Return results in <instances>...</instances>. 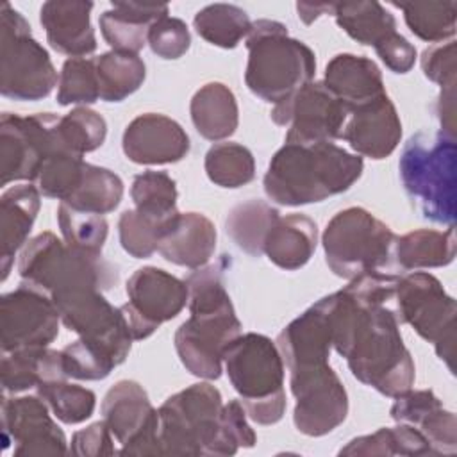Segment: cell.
Instances as JSON below:
<instances>
[{
    "label": "cell",
    "instance_id": "e0dca14e",
    "mask_svg": "<svg viewBox=\"0 0 457 457\" xmlns=\"http://www.w3.org/2000/svg\"><path fill=\"white\" fill-rule=\"evenodd\" d=\"M289 386L296 398L293 423L298 432L321 437L346 420L348 395L330 364L291 371Z\"/></svg>",
    "mask_w": 457,
    "mask_h": 457
},
{
    "label": "cell",
    "instance_id": "bcb514c9",
    "mask_svg": "<svg viewBox=\"0 0 457 457\" xmlns=\"http://www.w3.org/2000/svg\"><path fill=\"white\" fill-rule=\"evenodd\" d=\"M100 98L95 59L70 57L64 61L57 82V104L86 107Z\"/></svg>",
    "mask_w": 457,
    "mask_h": 457
},
{
    "label": "cell",
    "instance_id": "52a82bcc",
    "mask_svg": "<svg viewBox=\"0 0 457 457\" xmlns=\"http://www.w3.org/2000/svg\"><path fill=\"white\" fill-rule=\"evenodd\" d=\"M18 273L21 282L43 291L52 302L86 289L107 291L118 282L116 268L102 255L79 252L52 232L27 241Z\"/></svg>",
    "mask_w": 457,
    "mask_h": 457
},
{
    "label": "cell",
    "instance_id": "d6a6232c",
    "mask_svg": "<svg viewBox=\"0 0 457 457\" xmlns=\"http://www.w3.org/2000/svg\"><path fill=\"white\" fill-rule=\"evenodd\" d=\"M278 211L264 200H246L234 205L225 220V230L237 248L252 257L264 253V241L271 225L278 218Z\"/></svg>",
    "mask_w": 457,
    "mask_h": 457
},
{
    "label": "cell",
    "instance_id": "f546056e",
    "mask_svg": "<svg viewBox=\"0 0 457 457\" xmlns=\"http://www.w3.org/2000/svg\"><path fill=\"white\" fill-rule=\"evenodd\" d=\"M189 112L196 132L214 143L230 137L239 123L236 96L221 82L204 84L193 95Z\"/></svg>",
    "mask_w": 457,
    "mask_h": 457
},
{
    "label": "cell",
    "instance_id": "44dd1931",
    "mask_svg": "<svg viewBox=\"0 0 457 457\" xmlns=\"http://www.w3.org/2000/svg\"><path fill=\"white\" fill-rule=\"evenodd\" d=\"M341 139L361 157L375 161L389 157L402 139V121L387 93L350 111Z\"/></svg>",
    "mask_w": 457,
    "mask_h": 457
},
{
    "label": "cell",
    "instance_id": "4316f807",
    "mask_svg": "<svg viewBox=\"0 0 457 457\" xmlns=\"http://www.w3.org/2000/svg\"><path fill=\"white\" fill-rule=\"evenodd\" d=\"M41 204L39 189L27 182L4 191L0 198V270L7 278L16 252L27 245Z\"/></svg>",
    "mask_w": 457,
    "mask_h": 457
},
{
    "label": "cell",
    "instance_id": "7dc6e473",
    "mask_svg": "<svg viewBox=\"0 0 457 457\" xmlns=\"http://www.w3.org/2000/svg\"><path fill=\"white\" fill-rule=\"evenodd\" d=\"M59 132L66 148L77 155L95 152L107 136L104 116L87 107H75L68 114L59 116Z\"/></svg>",
    "mask_w": 457,
    "mask_h": 457
},
{
    "label": "cell",
    "instance_id": "603a6c76",
    "mask_svg": "<svg viewBox=\"0 0 457 457\" xmlns=\"http://www.w3.org/2000/svg\"><path fill=\"white\" fill-rule=\"evenodd\" d=\"M389 414L396 423H407L418 428L428 441L434 455H453L457 452L455 414L443 407L434 391H412L411 387L395 396Z\"/></svg>",
    "mask_w": 457,
    "mask_h": 457
},
{
    "label": "cell",
    "instance_id": "7c38bea8",
    "mask_svg": "<svg viewBox=\"0 0 457 457\" xmlns=\"http://www.w3.org/2000/svg\"><path fill=\"white\" fill-rule=\"evenodd\" d=\"M70 152L59 134V116L36 112L18 116L4 112L0 118V184L34 182L46 157ZM71 154V152H70Z\"/></svg>",
    "mask_w": 457,
    "mask_h": 457
},
{
    "label": "cell",
    "instance_id": "277c9868",
    "mask_svg": "<svg viewBox=\"0 0 457 457\" xmlns=\"http://www.w3.org/2000/svg\"><path fill=\"white\" fill-rule=\"evenodd\" d=\"M157 416L161 455H234L239 450L223 421L221 393L209 382L171 395Z\"/></svg>",
    "mask_w": 457,
    "mask_h": 457
},
{
    "label": "cell",
    "instance_id": "ab89813d",
    "mask_svg": "<svg viewBox=\"0 0 457 457\" xmlns=\"http://www.w3.org/2000/svg\"><path fill=\"white\" fill-rule=\"evenodd\" d=\"M205 173L220 187L236 189L253 180L255 161L252 152L232 141L216 143L205 154Z\"/></svg>",
    "mask_w": 457,
    "mask_h": 457
},
{
    "label": "cell",
    "instance_id": "484cf974",
    "mask_svg": "<svg viewBox=\"0 0 457 457\" xmlns=\"http://www.w3.org/2000/svg\"><path fill=\"white\" fill-rule=\"evenodd\" d=\"M216 250V228L202 212H179L159 243V253L171 264L202 268Z\"/></svg>",
    "mask_w": 457,
    "mask_h": 457
},
{
    "label": "cell",
    "instance_id": "b9f144b4",
    "mask_svg": "<svg viewBox=\"0 0 457 457\" xmlns=\"http://www.w3.org/2000/svg\"><path fill=\"white\" fill-rule=\"evenodd\" d=\"M36 391L46 402L54 416L66 425L82 423L95 412L96 395L87 387L70 384L68 378L43 382Z\"/></svg>",
    "mask_w": 457,
    "mask_h": 457
},
{
    "label": "cell",
    "instance_id": "ffe728a7",
    "mask_svg": "<svg viewBox=\"0 0 457 457\" xmlns=\"http://www.w3.org/2000/svg\"><path fill=\"white\" fill-rule=\"evenodd\" d=\"M123 154L136 164H173L189 154V136L171 118L157 112L136 116L121 139Z\"/></svg>",
    "mask_w": 457,
    "mask_h": 457
},
{
    "label": "cell",
    "instance_id": "7bdbcfd3",
    "mask_svg": "<svg viewBox=\"0 0 457 457\" xmlns=\"http://www.w3.org/2000/svg\"><path fill=\"white\" fill-rule=\"evenodd\" d=\"M57 223L64 243L79 252L102 255L109 225L102 214L77 211L66 204L57 207Z\"/></svg>",
    "mask_w": 457,
    "mask_h": 457
},
{
    "label": "cell",
    "instance_id": "f907efd6",
    "mask_svg": "<svg viewBox=\"0 0 457 457\" xmlns=\"http://www.w3.org/2000/svg\"><path fill=\"white\" fill-rule=\"evenodd\" d=\"M423 75L441 86V89L455 87L457 61H455V41L437 43L423 50L421 54Z\"/></svg>",
    "mask_w": 457,
    "mask_h": 457
},
{
    "label": "cell",
    "instance_id": "7a4b0ae2",
    "mask_svg": "<svg viewBox=\"0 0 457 457\" xmlns=\"http://www.w3.org/2000/svg\"><path fill=\"white\" fill-rule=\"evenodd\" d=\"M227 259L193 270L187 278L189 318L177 328L173 343L184 368L200 378L216 380L223 371V352L241 334L223 271Z\"/></svg>",
    "mask_w": 457,
    "mask_h": 457
},
{
    "label": "cell",
    "instance_id": "c3c4849f",
    "mask_svg": "<svg viewBox=\"0 0 457 457\" xmlns=\"http://www.w3.org/2000/svg\"><path fill=\"white\" fill-rule=\"evenodd\" d=\"M61 357L66 377L77 380H102L116 368V362L105 352L80 337L68 343L61 350Z\"/></svg>",
    "mask_w": 457,
    "mask_h": 457
},
{
    "label": "cell",
    "instance_id": "d6986e66",
    "mask_svg": "<svg viewBox=\"0 0 457 457\" xmlns=\"http://www.w3.org/2000/svg\"><path fill=\"white\" fill-rule=\"evenodd\" d=\"M46 402L36 396L2 398L4 450L14 443L16 457L68 453L64 432L50 418Z\"/></svg>",
    "mask_w": 457,
    "mask_h": 457
},
{
    "label": "cell",
    "instance_id": "83f0119b",
    "mask_svg": "<svg viewBox=\"0 0 457 457\" xmlns=\"http://www.w3.org/2000/svg\"><path fill=\"white\" fill-rule=\"evenodd\" d=\"M168 12L166 4L112 2L111 9L100 14V32L112 50L137 54L146 45L150 27Z\"/></svg>",
    "mask_w": 457,
    "mask_h": 457
},
{
    "label": "cell",
    "instance_id": "681fc988",
    "mask_svg": "<svg viewBox=\"0 0 457 457\" xmlns=\"http://www.w3.org/2000/svg\"><path fill=\"white\" fill-rule=\"evenodd\" d=\"M146 45L161 59H179L189 50L191 34L182 20L166 16L150 27Z\"/></svg>",
    "mask_w": 457,
    "mask_h": 457
},
{
    "label": "cell",
    "instance_id": "f35d334b",
    "mask_svg": "<svg viewBox=\"0 0 457 457\" xmlns=\"http://www.w3.org/2000/svg\"><path fill=\"white\" fill-rule=\"evenodd\" d=\"M193 25L202 39L220 48H236L252 29L248 14L234 4L205 5L195 14Z\"/></svg>",
    "mask_w": 457,
    "mask_h": 457
},
{
    "label": "cell",
    "instance_id": "d590c367",
    "mask_svg": "<svg viewBox=\"0 0 457 457\" xmlns=\"http://www.w3.org/2000/svg\"><path fill=\"white\" fill-rule=\"evenodd\" d=\"M339 455H434L425 436L407 423L382 427L373 434L352 439Z\"/></svg>",
    "mask_w": 457,
    "mask_h": 457
},
{
    "label": "cell",
    "instance_id": "4dcf8cb0",
    "mask_svg": "<svg viewBox=\"0 0 457 457\" xmlns=\"http://www.w3.org/2000/svg\"><path fill=\"white\" fill-rule=\"evenodd\" d=\"M2 387L5 393H21L48 380L68 378L61 352L45 348H23L4 353L0 364Z\"/></svg>",
    "mask_w": 457,
    "mask_h": 457
},
{
    "label": "cell",
    "instance_id": "60d3db41",
    "mask_svg": "<svg viewBox=\"0 0 457 457\" xmlns=\"http://www.w3.org/2000/svg\"><path fill=\"white\" fill-rule=\"evenodd\" d=\"M134 209L155 220H171L177 211V184L166 171L146 170L137 173L130 186Z\"/></svg>",
    "mask_w": 457,
    "mask_h": 457
},
{
    "label": "cell",
    "instance_id": "7402d4cb",
    "mask_svg": "<svg viewBox=\"0 0 457 457\" xmlns=\"http://www.w3.org/2000/svg\"><path fill=\"white\" fill-rule=\"evenodd\" d=\"M275 343L289 373L328 364L332 327L323 298L287 323Z\"/></svg>",
    "mask_w": 457,
    "mask_h": 457
},
{
    "label": "cell",
    "instance_id": "5bb4252c",
    "mask_svg": "<svg viewBox=\"0 0 457 457\" xmlns=\"http://www.w3.org/2000/svg\"><path fill=\"white\" fill-rule=\"evenodd\" d=\"M346 118L348 109L323 80H311L271 111V120L287 127L284 143H334Z\"/></svg>",
    "mask_w": 457,
    "mask_h": 457
},
{
    "label": "cell",
    "instance_id": "836d02e7",
    "mask_svg": "<svg viewBox=\"0 0 457 457\" xmlns=\"http://www.w3.org/2000/svg\"><path fill=\"white\" fill-rule=\"evenodd\" d=\"M337 25L357 43L375 46L396 32L395 16L378 2H337L332 7Z\"/></svg>",
    "mask_w": 457,
    "mask_h": 457
},
{
    "label": "cell",
    "instance_id": "f1b7e54d",
    "mask_svg": "<svg viewBox=\"0 0 457 457\" xmlns=\"http://www.w3.org/2000/svg\"><path fill=\"white\" fill-rule=\"evenodd\" d=\"M318 245V227L305 214L278 216L271 225L264 253L278 268L293 271L309 262Z\"/></svg>",
    "mask_w": 457,
    "mask_h": 457
},
{
    "label": "cell",
    "instance_id": "f6af8a7d",
    "mask_svg": "<svg viewBox=\"0 0 457 457\" xmlns=\"http://www.w3.org/2000/svg\"><path fill=\"white\" fill-rule=\"evenodd\" d=\"M86 161L70 152H55L46 157L37 171L34 186L46 198L66 202L80 184Z\"/></svg>",
    "mask_w": 457,
    "mask_h": 457
},
{
    "label": "cell",
    "instance_id": "db71d44e",
    "mask_svg": "<svg viewBox=\"0 0 457 457\" xmlns=\"http://www.w3.org/2000/svg\"><path fill=\"white\" fill-rule=\"evenodd\" d=\"M334 4H307V2H298L296 4V12L298 18L305 23L311 25L314 20H318L323 14H332Z\"/></svg>",
    "mask_w": 457,
    "mask_h": 457
},
{
    "label": "cell",
    "instance_id": "8fae6325",
    "mask_svg": "<svg viewBox=\"0 0 457 457\" xmlns=\"http://www.w3.org/2000/svg\"><path fill=\"white\" fill-rule=\"evenodd\" d=\"M395 311L400 323L411 325L420 337L432 343L439 359L453 371L457 303L443 284L425 271L398 277Z\"/></svg>",
    "mask_w": 457,
    "mask_h": 457
},
{
    "label": "cell",
    "instance_id": "30bf717a",
    "mask_svg": "<svg viewBox=\"0 0 457 457\" xmlns=\"http://www.w3.org/2000/svg\"><path fill=\"white\" fill-rule=\"evenodd\" d=\"M59 82L48 52L32 37L27 20L7 2L0 5V91L5 98L36 102Z\"/></svg>",
    "mask_w": 457,
    "mask_h": 457
},
{
    "label": "cell",
    "instance_id": "9c48e42d",
    "mask_svg": "<svg viewBox=\"0 0 457 457\" xmlns=\"http://www.w3.org/2000/svg\"><path fill=\"white\" fill-rule=\"evenodd\" d=\"M396 236L364 207H346L327 223L321 245L334 275L352 280L387 264Z\"/></svg>",
    "mask_w": 457,
    "mask_h": 457
},
{
    "label": "cell",
    "instance_id": "d4e9b609",
    "mask_svg": "<svg viewBox=\"0 0 457 457\" xmlns=\"http://www.w3.org/2000/svg\"><path fill=\"white\" fill-rule=\"evenodd\" d=\"M323 84L348 112L386 95L380 68L364 55H334L325 68Z\"/></svg>",
    "mask_w": 457,
    "mask_h": 457
},
{
    "label": "cell",
    "instance_id": "816d5d0a",
    "mask_svg": "<svg viewBox=\"0 0 457 457\" xmlns=\"http://www.w3.org/2000/svg\"><path fill=\"white\" fill-rule=\"evenodd\" d=\"M68 453L80 455V457H98V455H116L118 450L114 448V437L107 423L100 420L73 434Z\"/></svg>",
    "mask_w": 457,
    "mask_h": 457
},
{
    "label": "cell",
    "instance_id": "ee69618b",
    "mask_svg": "<svg viewBox=\"0 0 457 457\" xmlns=\"http://www.w3.org/2000/svg\"><path fill=\"white\" fill-rule=\"evenodd\" d=\"M175 218L162 221V220L146 216L136 209L123 211L118 220V234H120L121 248L136 259L150 257L159 250V243Z\"/></svg>",
    "mask_w": 457,
    "mask_h": 457
},
{
    "label": "cell",
    "instance_id": "6da1fadb",
    "mask_svg": "<svg viewBox=\"0 0 457 457\" xmlns=\"http://www.w3.org/2000/svg\"><path fill=\"white\" fill-rule=\"evenodd\" d=\"M396 282L395 275L370 271L323 296L332 327V348L346 359L359 382L389 398L409 391L416 377L393 307Z\"/></svg>",
    "mask_w": 457,
    "mask_h": 457
},
{
    "label": "cell",
    "instance_id": "8d00e7d4",
    "mask_svg": "<svg viewBox=\"0 0 457 457\" xmlns=\"http://www.w3.org/2000/svg\"><path fill=\"white\" fill-rule=\"evenodd\" d=\"M403 12L409 30L427 43L450 41L457 27V2H391Z\"/></svg>",
    "mask_w": 457,
    "mask_h": 457
},
{
    "label": "cell",
    "instance_id": "ac0fdd59",
    "mask_svg": "<svg viewBox=\"0 0 457 457\" xmlns=\"http://www.w3.org/2000/svg\"><path fill=\"white\" fill-rule=\"evenodd\" d=\"M59 321L50 296L21 282L0 300L2 352L48 346L59 334Z\"/></svg>",
    "mask_w": 457,
    "mask_h": 457
},
{
    "label": "cell",
    "instance_id": "e575fe53",
    "mask_svg": "<svg viewBox=\"0 0 457 457\" xmlns=\"http://www.w3.org/2000/svg\"><path fill=\"white\" fill-rule=\"evenodd\" d=\"M100 100L104 102H121L132 93H136L145 77L146 68L137 54L127 52H105L95 57Z\"/></svg>",
    "mask_w": 457,
    "mask_h": 457
},
{
    "label": "cell",
    "instance_id": "3957f363",
    "mask_svg": "<svg viewBox=\"0 0 457 457\" xmlns=\"http://www.w3.org/2000/svg\"><path fill=\"white\" fill-rule=\"evenodd\" d=\"M364 161L334 143H284L264 175L266 196L287 207L323 202L350 189Z\"/></svg>",
    "mask_w": 457,
    "mask_h": 457
},
{
    "label": "cell",
    "instance_id": "9a60e30c",
    "mask_svg": "<svg viewBox=\"0 0 457 457\" xmlns=\"http://www.w3.org/2000/svg\"><path fill=\"white\" fill-rule=\"evenodd\" d=\"M54 305L70 332L105 352L116 366L125 362L134 339L121 309L111 305L102 291H79L55 300Z\"/></svg>",
    "mask_w": 457,
    "mask_h": 457
},
{
    "label": "cell",
    "instance_id": "2e32d148",
    "mask_svg": "<svg viewBox=\"0 0 457 457\" xmlns=\"http://www.w3.org/2000/svg\"><path fill=\"white\" fill-rule=\"evenodd\" d=\"M102 420L121 446L120 455H161L157 409L136 380H120L105 393Z\"/></svg>",
    "mask_w": 457,
    "mask_h": 457
},
{
    "label": "cell",
    "instance_id": "f5cc1de1",
    "mask_svg": "<svg viewBox=\"0 0 457 457\" xmlns=\"http://www.w3.org/2000/svg\"><path fill=\"white\" fill-rule=\"evenodd\" d=\"M380 61L393 73H407L416 62V48L402 34L393 32L373 46Z\"/></svg>",
    "mask_w": 457,
    "mask_h": 457
},
{
    "label": "cell",
    "instance_id": "cb8c5ba5",
    "mask_svg": "<svg viewBox=\"0 0 457 457\" xmlns=\"http://www.w3.org/2000/svg\"><path fill=\"white\" fill-rule=\"evenodd\" d=\"M93 2L48 0L39 9V21L48 45L68 57H86L96 50L91 27Z\"/></svg>",
    "mask_w": 457,
    "mask_h": 457
},
{
    "label": "cell",
    "instance_id": "8992f818",
    "mask_svg": "<svg viewBox=\"0 0 457 457\" xmlns=\"http://www.w3.org/2000/svg\"><path fill=\"white\" fill-rule=\"evenodd\" d=\"M402 186L423 218L453 227L457 212V145L441 132H418L400 161Z\"/></svg>",
    "mask_w": 457,
    "mask_h": 457
},
{
    "label": "cell",
    "instance_id": "74e56055",
    "mask_svg": "<svg viewBox=\"0 0 457 457\" xmlns=\"http://www.w3.org/2000/svg\"><path fill=\"white\" fill-rule=\"evenodd\" d=\"M123 198V180L111 170L86 162L80 184L71 196L62 202L77 211L107 214L114 211Z\"/></svg>",
    "mask_w": 457,
    "mask_h": 457
},
{
    "label": "cell",
    "instance_id": "4fadbf2b",
    "mask_svg": "<svg viewBox=\"0 0 457 457\" xmlns=\"http://www.w3.org/2000/svg\"><path fill=\"white\" fill-rule=\"evenodd\" d=\"M127 298L120 309L132 339L141 341L180 314L187 305V286L157 266H143L127 280Z\"/></svg>",
    "mask_w": 457,
    "mask_h": 457
},
{
    "label": "cell",
    "instance_id": "ba28073f",
    "mask_svg": "<svg viewBox=\"0 0 457 457\" xmlns=\"http://www.w3.org/2000/svg\"><path fill=\"white\" fill-rule=\"evenodd\" d=\"M225 371L246 416L275 425L286 412L284 359L277 343L255 332L239 334L223 352Z\"/></svg>",
    "mask_w": 457,
    "mask_h": 457
},
{
    "label": "cell",
    "instance_id": "5b68a950",
    "mask_svg": "<svg viewBox=\"0 0 457 457\" xmlns=\"http://www.w3.org/2000/svg\"><path fill=\"white\" fill-rule=\"evenodd\" d=\"M246 87L268 104H280L316 73V55L300 39L287 34L284 23L257 20L246 36Z\"/></svg>",
    "mask_w": 457,
    "mask_h": 457
},
{
    "label": "cell",
    "instance_id": "1f68e13d",
    "mask_svg": "<svg viewBox=\"0 0 457 457\" xmlns=\"http://www.w3.org/2000/svg\"><path fill=\"white\" fill-rule=\"evenodd\" d=\"M396 264L405 271L448 266L455 259V230L418 228L395 239Z\"/></svg>",
    "mask_w": 457,
    "mask_h": 457
}]
</instances>
